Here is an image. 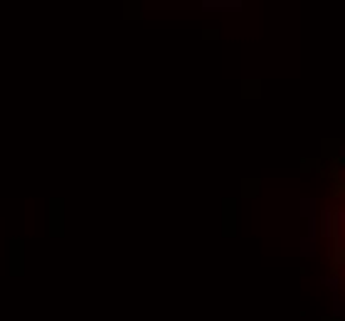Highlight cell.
<instances>
[{
	"label": "cell",
	"instance_id": "1",
	"mask_svg": "<svg viewBox=\"0 0 345 321\" xmlns=\"http://www.w3.org/2000/svg\"><path fill=\"white\" fill-rule=\"evenodd\" d=\"M318 218H321V237H323V240H328V237L333 235V222H330L333 218H330V213H328V210H323Z\"/></svg>",
	"mask_w": 345,
	"mask_h": 321
},
{
	"label": "cell",
	"instance_id": "2",
	"mask_svg": "<svg viewBox=\"0 0 345 321\" xmlns=\"http://www.w3.org/2000/svg\"><path fill=\"white\" fill-rule=\"evenodd\" d=\"M301 252H303V257H313V252H316V240L306 237V240L301 242Z\"/></svg>",
	"mask_w": 345,
	"mask_h": 321
},
{
	"label": "cell",
	"instance_id": "3",
	"mask_svg": "<svg viewBox=\"0 0 345 321\" xmlns=\"http://www.w3.org/2000/svg\"><path fill=\"white\" fill-rule=\"evenodd\" d=\"M303 215H306V220H316L313 218V198H303Z\"/></svg>",
	"mask_w": 345,
	"mask_h": 321
},
{
	"label": "cell",
	"instance_id": "4",
	"mask_svg": "<svg viewBox=\"0 0 345 321\" xmlns=\"http://www.w3.org/2000/svg\"><path fill=\"white\" fill-rule=\"evenodd\" d=\"M323 284H325L328 289H333V292H335V289H338V284H340V279H338V277H328V279H323Z\"/></svg>",
	"mask_w": 345,
	"mask_h": 321
},
{
	"label": "cell",
	"instance_id": "5",
	"mask_svg": "<svg viewBox=\"0 0 345 321\" xmlns=\"http://www.w3.org/2000/svg\"><path fill=\"white\" fill-rule=\"evenodd\" d=\"M333 314H335V316L340 314V296H338V294L333 296Z\"/></svg>",
	"mask_w": 345,
	"mask_h": 321
},
{
	"label": "cell",
	"instance_id": "6",
	"mask_svg": "<svg viewBox=\"0 0 345 321\" xmlns=\"http://www.w3.org/2000/svg\"><path fill=\"white\" fill-rule=\"evenodd\" d=\"M338 220H340V225H343V230H345V208L338 213Z\"/></svg>",
	"mask_w": 345,
	"mask_h": 321
},
{
	"label": "cell",
	"instance_id": "7",
	"mask_svg": "<svg viewBox=\"0 0 345 321\" xmlns=\"http://www.w3.org/2000/svg\"><path fill=\"white\" fill-rule=\"evenodd\" d=\"M343 267H345V260H343Z\"/></svg>",
	"mask_w": 345,
	"mask_h": 321
}]
</instances>
